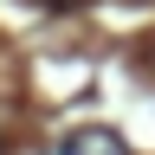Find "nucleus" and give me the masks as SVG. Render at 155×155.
<instances>
[{
    "instance_id": "1",
    "label": "nucleus",
    "mask_w": 155,
    "mask_h": 155,
    "mask_svg": "<svg viewBox=\"0 0 155 155\" xmlns=\"http://www.w3.org/2000/svg\"><path fill=\"white\" fill-rule=\"evenodd\" d=\"M45 155H129V142L116 129H104V123H84V129H65Z\"/></svg>"
}]
</instances>
